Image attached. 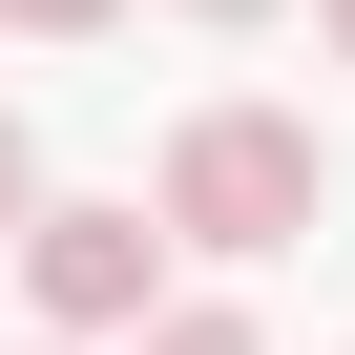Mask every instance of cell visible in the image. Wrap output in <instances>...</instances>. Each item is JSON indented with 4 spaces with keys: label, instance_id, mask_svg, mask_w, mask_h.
Returning <instances> with one entry per match:
<instances>
[{
    "label": "cell",
    "instance_id": "1",
    "mask_svg": "<svg viewBox=\"0 0 355 355\" xmlns=\"http://www.w3.org/2000/svg\"><path fill=\"white\" fill-rule=\"evenodd\" d=\"M313 209H334V146H313L293 105H189V125H167L146 230H189V251H293Z\"/></svg>",
    "mask_w": 355,
    "mask_h": 355
},
{
    "label": "cell",
    "instance_id": "2",
    "mask_svg": "<svg viewBox=\"0 0 355 355\" xmlns=\"http://www.w3.org/2000/svg\"><path fill=\"white\" fill-rule=\"evenodd\" d=\"M21 293H42L63 355H84V334H146V313H167V230H146V209H21Z\"/></svg>",
    "mask_w": 355,
    "mask_h": 355
},
{
    "label": "cell",
    "instance_id": "3",
    "mask_svg": "<svg viewBox=\"0 0 355 355\" xmlns=\"http://www.w3.org/2000/svg\"><path fill=\"white\" fill-rule=\"evenodd\" d=\"M125 355H272V334H251V313H230V293H167V313H146V334H125Z\"/></svg>",
    "mask_w": 355,
    "mask_h": 355
},
{
    "label": "cell",
    "instance_id": "4",
    "mask_svg": "<svg viewBox=\"0 0 355 355\" xmlns=\"http://www.w3.org/2000/svg\"><path fill=\"white\" fill-rule=\"evenodd\" d=\"M125 0H0V42H105Z\"/></svg>",
    "mask_w": 355,
    "mask_h": 355
},
{
    "label": "cell",
    "instance_id": "5",
    "mask_svg": "<svg viewBox=\"0 0 355 355\" xmlns=\"http://www.w3.org/2000/svg\"><path fill=\"white\" fill-rule=\"evenodd\" d=\"M21 209H42V146H21V105H0V251H21Z\"/></svg>",
    "mask_w": 355,
    "mask_h": 355
},
{
    "label": "cell",
    "instance_id": "6",
    "mask_svg": "<svg viewBox=\"0 0 355 355\" xmlns=\"http://www.w3.org/2000/svg\"><path fill=\"white\" fill-rule=\"evenodd\" d=\"M313 42H334V63H355V0H313Z\"/></svg>",
    "mask_w": 355,
    "mask_h": 355
},
{
    "label": "cell",
    "instance_id": "7",
    "mask_svg": "<svg viewBox=\"0 0 355 355\" xmlns=\"http://www.w3.org/2000/svg\"><path fill=\"white\" fill-rule=\"evenodd\" d=\"M189 21H272V0H189Z\"/></svg>",
    "mask_w": 355,
    "mask_h": 355
},
{
    "label": "cell",
    "instance_id": "8",
    "mask_svg": "<svg viewBox=\"0 0 355 355\" xmlns=\"http://www.w3.org/2000/svg\"><path fill=\"white\" fill-rule=\"evenodd\" d=\"M42 355H63V334H42Z\"/></svg>",
    "mask_w": 355,
    "mask_h": 355
}]
</instances>
